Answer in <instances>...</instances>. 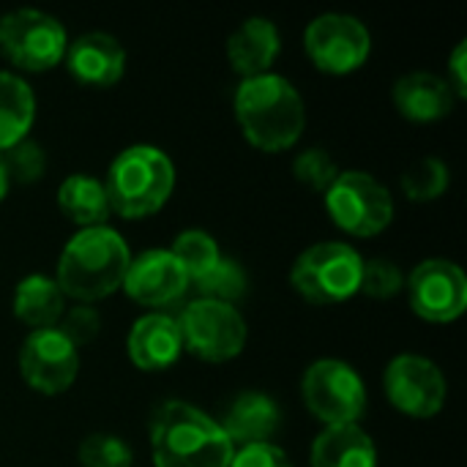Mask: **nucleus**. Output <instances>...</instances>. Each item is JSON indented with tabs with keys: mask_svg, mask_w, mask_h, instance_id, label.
<instances>
[{
	"mask_svg": "<svg viewBox=\"0 0 467 467\" xmlns=\"http://www.w3.org/2000/svg\"><path fill=\"white\" fill-rule=\"evenodd\" d=\"M405 290L413 312L430 323H454L467 309L465 271L446 257L421 260L408 276Z\"/></svg>",
	"mask_w": 467,
	"mask_h": 467,
	"instance_id": "f8f14e48",
	"label": "nucleus"
},
{
	"mask_svg": "<svg viewBox=\"0 0 467 467\" xmlns=\"http://www.w3.org/2000/svg\"><path fill=\"white\" fill-rule=\"evenodd\" d=\"M0 156H3V164H5V172H8V181H11V183L27 186V183L41 181L44 172H47V153H44V148H41L36 140H30V137L19 140L16 145H11V148L3 150Z\"/></svg>",
	"mask_w": 467,
	"mask_h": 467,
	"instance_id": "cd10ccee",
	"label": "nucleus"
},
{
	"mask_svg": "<svg viewBox=\"0 0 467 467\" xmlns=\"http://www.w3.org/2000/svg\"><path fill=\"white\" fill-rule=\"evenodd\" d=\"M55 328L79 350V348L90 345V342L99 337V331H101V317H99V312H96L90 304H77V306H68V309L63 312V317L57 320Z\"/></svg>",
	"mask_w": 467,
	"mask_h": 467,
	"instance_id": "7c9ffc66",
	"label": "nucleus"
},
{
	"mask_svg": "<svg viewBox=\"0 0 467 467\" xmlns=\"http://www.w3.org/2000/svg\"><path fill=\"white\" fill-rule=\"evenodd\" d=\"M230 467H293L285 449H279L274 441L271 443H254L235 449Z\"/></svg>",
	"mask_w": 467,
	"mask_h": 467,
	"instance_id": "2f4dec72",
	"label": "nucleus"
},
{
	"mask_svg": "<svg viewBox=\"0 0 467 467\" xmlns=\"http://www.w3.org/2000/svg\"><path fill=\"white\" fill-rule=\"evenodd\" d=\"M77 457L82 467H131L134 462L129 443L109 432H93L82 438Z\"/></svg>",
	"mask_w": 467,
	"mask_h": 467,
	"instance_id": "bb28decb",
	"label": "nucleus"
},
{
	"mask_svg": "<svg viewBox=\"0 0 467 467\" xmlns=\"http://www.w3.org/2000/svg\"><path fill=\"white\" fill-rule=\"evenodd\" d=\"M150 454L156 467H230L235 446L213 416L170 400L150 419Z\"/></svg>",
	"mask_w": 467,
	"mask_h": 467,
	"instance_id": "f03ea898",
	"label": "nucleus"
},
{
	"mask_svg": "<svg viewBox=\"0 0 467 467\" xmlns=\"http://www.w3.org/2000/svg\"><path fill=\"white\" fill-rule=\"evenodd\" d=\"M63 63L79 85L112 88L126 74V47L112 33L90 30L68 41Z\"/></svg>",
	"mask_w": 467,
	"mask_h": 467,
	"instance_id": "2eb2a0df",
	"label": "nucleus"
},
{
	"mask_svg": "<svg viewBox=\"0 0 467 467\" xmlns=\"http://www.w3.org/2000/svg\"><path fill=\"white\" fill-rule=\"evenodd\" d=\"M57 208L79 230L101 227V224H107V219L112 213L104 183L88 172H74V175L63 178V183L57 186Z\"/></svg>",
	"mask_w": 467,
	"mask_h": 467,
	"instance_id": "4be33fe9",
	"label": "nucleus"
},
{
	"mask_svg": "<svg viewBox=\"0 0 467 467\" xmlns=\"http://www.w3.org/2000/svg\"><path fill=\"white\" fill-rule=\"evenodd\" d=\"M68 33L55 14L14 8L0 16V55L19 71L41 74L63 63Z\"/></svg>",
	"mask_w": 467,
	"mask_h": 467,
	"instance_id": "423d86ee",
	"label": "nucleus"
},
{
	"mask_svg": "<svg viewBox=\"0 0 467 467\" xmlns=\"http://www.w3.org/2000/svg\"><path fill=\"white\" fill-rule=\"evenodd\" d=\"M467 44L465 41H460L457 47H454V52H451V57H449V77H446V82L451 85V90L457 93V99H465L467 96Z\"/></svg>",
	"mask_w": 467,
	"mask_h": 467,
	"instance_id": "473e14b6",
	"label": "nucleus"
},
{
	"mask_svg": "<svg viewBox=\"0 0 467 467\" xmlns=\"http://www.w3.org/2000/svg\"><path fill=\"white\" fill-rule=\"evenodd\" d=\"M123 290L140 306L161 309L175 304L189 290V279L170 249H148L140 257H131L123 276Z\"/></svg>",
	"mask_w": 467,
	"mask_h": 467,
	"instance_id": "4468645a",
	"label": "nucleus"
},
{
	"mask_svg": "<svg viewBox=\"0 0 467 467\" xmlns=\"http://www.w3.org/2000/svg\"><path fill=\"white\" fill-rule=\"evenodd\" d=\"M383 391L400 413L410 419H435L446 405L449 383L435 361L402 353L389 361L383 372Z\"/></svg>",
	"mask_w": 467,
	"mask_h": 467,
	"instance_id": "9b49d317",
	"label": "nucleus"
},
{
	"mask_svg": "<svg viewBox=\"0 0 467 467\" xmlns=\"http://www.w3.org/2000/svg\"><path fill=\"white\" fill-rule=\"evenodd\" d=\"M170 252H172V257L181 263V268H183L189 285L197 282L200 276H205V274L222 260L219 244H216L213 235L205 233V230H183V233L172 241Z\"/></svg>",
	"mask_w": 467,
	"mask_h": 467,
	"instance_id": "393cba45",
	"label": "nucleus"
},
{
	"mask_svg": "<svg viewBox=\"0 0 467 467\" xmlns=\"http://www.w3.org/2000/svg\"><path fill=\"white\" fill-rule=\"evenodd\" d=\"M129 263L131 252L118 230L109 224L85 227L66 241L57 257L55 282L66 298H74L77 304H96L123 287Z\"/></svg>",
	"mask_w": 467,
	"mask_h": 467,
	"instance_id": "7ed1b4c3",
	"label": "nucleus"
},
{
	"mask_svg": "<svg viewBox=\"0 0 467 467\" xmlns=\"http://www.w3.org/2000/svg\"><path fill=\"white\" fill-rule=\"evenodd\" d=\"M400 290H405V271L391 257H375L364 260L361 268V293L369 298H394Z\"/></svg>",
	"mask_w": 467,
	"mask_h": 467,
	"instance_id": "c756f323",
	"label": "nucleus"
},
{
	"mask_svg": "<svg viewBox=\"0 0 467 467\" xmlns=\"http://www.w3.org/2000/svg\"><path fill=\"white\" fill-rule=\"evenodd\" d=\"M449 183H451V170L438 156L416 159L400 178V186L410 202H432L443 197Z\"/></svg>",
	"mask_w": 467,
	"mask_h": 467,
	"instance_id": "b1692460",
	"label": "nucleus"
},
{
	"mask_svg": "<svg viewBox=\"0 0 467 467\" xmlns=\"http://www.w3.org/2000/svg\"><path fill=\"white\" fill-rule=\"evenodd\" d=\"M304 49L320 71L342 77L358 71L369 60L372 33L358 16L328 11L306 25Z\"/></svg>",
	"mask_w": 467,
	"mask_h": 467,
	"instance_id": "9d476101",
	"label": "nucleus"
},
{
	"mask_svg": "<svg viewBox=\"0 0 467 467\" xmlns=\"http://www.w3.org/2000/svg\"><path fill=\"white\" fill-rule=\"evenodd\" d=\"M19 372L22 380L38 394H63L77 380L79 350L57 328L30 331L19 348Z\"/></svg>",
	"mask_w": 467,
	"mask_h": 467,
	"instance_id": "ddd939ff",
	"label": "nucleus"
},
{
	"mask_svg": "<svg viewBox=\"0 0 467 467\" xmlns=\"http://www.w3.org/2000/svg\"><path fill=\"white\" fill-rule=\"evenodd\" d=\"M36 120L33 88L11 71H0V153L27 137Z\"/></svg>",
	"mask_w": 467,
	"mask_h": 467,
	"instance_id": "5701e85b",
	"label": "nucleus"
},
{
	"mask_svg": "<svg viewBox=\"0 0 467 467\" xmlns=\"http://www.w3.org/2000/svg\"><path fill=\"white\" fill-rule=\"evenodd\" d=\"M8 189H11V181H8V172H5V164H3V156H0V202L5 200Z\"/></svg>",
	"mask_w": 467,
	"mask_h": 467,
	"instance_id": "72a5a7b5",
	"label": "nucleus"
},
{
	"mask_svg": "<svg viewBox=\"0 0 467 467\" xmlns=\"http://www.w3.org/2000/svg\"><path fill=\"white\" fill-rule=\"evenodd\" d=\"M192 285L200 293V298H211V301H222V304L235 306V301L246 296L249 279H246V271L241 268V263L222 257L205 276H200Z\"/></svg>",
	"mask_w": 467,
	"mask_h": 467,
	"instance_id": "a878e982",
	"label": "nucleus"
},
{
	"mask_svg": "<svg viewBox=\"0 0 467 467\" xmlns=\"http://www.w3.org/2000/svg\"><path fill=\"white\" fill-rule=\"evenodd\" d=\"M11 309L19 323H25L30 331L38 328H55L57 320L66 312V296L57 287L55 276L47 274H27L16 282Z\"/></svg>",
	"mask_w": 467,
	"mask_h": 467,
	"instance_id": "412c9836",
	"label": "nucleus"
},
{
	"mask_svg": "<svg viewBox=\"0 0 467 467\" xmlns=\"http://www.w3.org/2000/svg\"><path fill=\"white\" fill-rule=\"evenodd\" d=\"M233 107L246 142L265 153L290 150L306 126V107L298 88L274 71L241 79Z\"/></svg>",
	"mask_w": 467,
	"mask_h": 467,
	"instance_id": "f257e3e1",
	"label": "nucleus"
},
{
	"mask_svg": "<svg viewBox=\"0 0 467 467\" xmlns=\"http://www.w3.org/2000/svg\"><path fill=\"white\" fill-rule=\"evenodd\" d=\"M306 410L326 427L358 424L367 410L364 378L339 358H320L306 367L301 380Z\"/></svg>",
	"mask_w": 467,
	"mask_h": 467,
	"instance_id": "6e6552de",
	"label": "nucleus"
},
{
	"mask_svg": "<svg viewBox=\"0 0 467 467\" xmlns=\"http://www.w3.org/2000/svg\"><path fill=\"white\" fill-rule=\"evenodd\" d=\"M361 268L364 257L356 246L345 241H320L296 257L290 268V285L304 301L315 306H331L353 298L361 290Z\"/></svg>",
	"mask_w": 467,
	"mask_h": 467,
	"instance_id": "39448f33",
	"label": "nucleus"
},
{
	"mask_svg": "<svg viewBox=\"0 0 467 467\" xmlns=\"http://www.w3.org/2000/svg\"><path fill=\"white\" fill-rule=\"evenodd\" d=\"M282 52V33L268 16L244 19L227 38V60L244 79L268 74Z\"/></svg>",
	"mask_w": 467,
	"mask_h": 467,
	"instance_id": "f3484780",
	"label": "nucleus"
},
{
	"mask_svg": "<svg viewBox=\"0 0 467 467\" xmlns=\"http://www.w3.org/2000/svg\"><path fill=\"white\" fill-rule=\"evenodd\" d=\"M326 211L331 222L356 238L380 235L394 219V197L372 172L345 170L326 192Z\"/></svg>",
	"mask_w": 467,
	"mask_h": 467,
	"instance_id": "0eeeda50",
	"label": "nucleus"
},
{
	"mask_svg": "<svg viewBox=\"0 0 467 467\" xmlns=\"http://www.w3.org/2000/svg\"><path fill=\"white\" fill-rule=\"evenodd\" d=\"M175 320L183 348L208 364L233 361L241 356L249 337L244 315L233 304L211 298H194Z\"/></svg>",
	"mask_w": 467,
	"mask_h": 467,
	"instance_id": "1a4fd4ad",
	"label": "nucleus"
},
{
	"mask_svg": "<svg viewBox=\"0 0 467 467\" xmlns=\"http://www.w3.org/2000/svg\"><path fill=\"white\" fill-rule=\"evenodd\" d=\"M235 449L271 443V438L282 427V408L274 397L263 391H241L224 410L219 421Z\"/></svg>",
	"mask_w": 467,
	"mask_h": 467,
	"instance_id": "a211bd4d",
	"label": "nucleus"
},
{
	"mask_svg": "<svg viewBox=\"0 0 467 467\" xmlns=\"http://www.w3.org/2000/svg\"><path fill=\"white\" fill-rule=\"evenodd\" d=\"M129 358L142 372L170 369L183 350V339L178 331V320L164 312H148L134 320L126 339Z\"/></svg>",
	"mask_w": 467,
	"mask_h": 467,
	"instance_id": "dca6fc26",
	"label": "nucleus"
},
{
	"mask_svg": "<svg viewBox=\"0 0 467 467\" xmlns=\"http://www.w3.org/2000/svg\"><path fill=\"white\" fill-rule=\"evenodd\" d=\"M391 96H394V107L400 109V115L413 123L441 120L457 104V93L451 90V85L432 71H410L400 77L394 82Z\"/></svg>",
	"mask_w": 467,
	"mask_h": 467,
	"instance_id": "6ab92c4d",
	"label": "nucleus"
},
{
	"mask_svg": "<svg viewBox=\"0 0 467 467\" xmlns=\"http://www.w3.org/2000/svg\"><path fill=\"white\" fill-rule=\"evenodd\" d=\"M312 467H378L375 441L358 424L326 427L309 451Z\"/></svg>",
	"mask_w": 467,
	"mask_h": 467,
	"instance_id": "aec40b11",
	"label": "nucleus"
},
{
	"mask_svg": "<svg viewBox=\"0 0 467 467\" xmlns=\"http://www.w3.org/2000/svg\"><path fill=\"white\" fill-rule=\"evenodd\" d=\"M109 211L120 219H145L161 211L175 189V164L156 145H129L123 148L101 181Z\"/></svg>",
	"mask_w": 467,
	"mask_h": 467,
	"instance_id": "20e7f679",
	"label": "nucleus"
},
{
	"mask_svg": "<svg viewBox=\"0 0 467 467\" xmlns=\"http://www.w3.org/2000/svg\"><path fill=\"white\" fill-rule=\"evenodd\" d=\"M339 164L334 161V156L326 148H306L293 159V175L298 183H304L312 192H328V186L337 181L339 175Z\"/></svg>",
	"mask_w": 467,
	"mask_h": 467,
	"instance_id": "c85d7f7f",
	"label": "nucleus"
}]
</instances>
